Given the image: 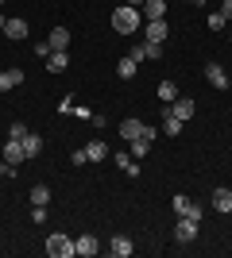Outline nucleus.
I'll return each instance as SVG.
<instances>
[{"instance_id": "f257e3e1", "label": "nucleus", "mask_w": 232, "mask_h": 258, "mask_svg": "<svg viewBox=\"0 0 232 258\" xmlns=\"http://www.w3.org/2000/svg\"><path fill=\"white\" fill-rule=\"evenodd\" d=\"M140 8H132V4H120V8L112 12V31L116 35H132V31H140Z\"/></svg>"}, {"instance_id": "f03ea898", "label": "nucleus", "mask_w": 232, "mask_h": 258, "mask_svg": "<svg viewBox=\"0 0 232 258\" xmlns=\"http://www.w3.org/2000/svg\"><path fill=\"white\" fill-rule=\"evenodd\" d=\"M47 254H51V258H74V254H77V247H74V239H70V235L55 231V235L47 239Z\"/></svg>"}, {"instance_id": "7ed1b4c3", "label": "nucleus", "mask_w": 232, "mask_h": 258, "mask_svg": "<svg viewBox=\"0 0 232 258\" xmlns=\"http://www.w3.org/2000/svg\"><path fill=\"white\" fill-rule=\"evenodd\" d=\"M170 208H174V216H190V220H201V205L194 201V197H182V193H174V201H170Z\"/></svg>"}, {"instance_id": "20e7f679", "label": "nucleus", "mask_w": 232, "mask_h": 258, "mask_svg": "<svg viewBox=\"0 0 232 258\" xmlns=\"http://www.w3.org/2000/svg\"><path fill=\"white\" fill-rule=\"evenodd\" d=\"M198 224H201V220L178 216V224H174V239H178V243H194V239H198Z\"/></svg>"}, {"instance_id": "39448f33", "label": "nucleus", "mask_w": 232, "mask_h": 258, "mask_svg": "<svg viewBox=\"0 0 232 258\" xmlns=\"http://www.w3.org/2000/svg\"><path fill=\"white\" fill-rule=\"evenodd\" d=\"M170 112H174V116L182 119V123H186V119L194 116V112H198V104H194L190 97H174V100H170Z\"/></svg>"}, {"instance_id": "423d86ee", "label": "nucleus", "mask_w": 232, "mask_h": 258, "mask_svg": "<svg viewBox=\"0 0 232 258\" xmlns=\"http://www.w3.org/2000/svg\"><path fill=\"white\" fill-rule=\"evenodd\" d=\"M166 35H170L166 20H147V43H166Z\"/></svg>"}, {"instance_id": "0eeeda50", "label": "nucleus", "mask_w": 232, "mask_h": 258, "mask_svg": "<svg viewBox=\"0 0 232 258\" xmlns=\"http://www.w3.org/2000/svg\"><path fill=\"white\" fill-rule=\"evenodd\" d=\"M81 151H85L89 162H105V158H109V143H105V139H93V143H85Z\"/></svg>"}, {"instance_id": "6e6552de", "label": "nucleus", "mask_w": 232, "mask_h": 258, "mask_svg": "<svg viewBox=\"0 0 232 258\" xmlns=\"http://www.w3.org/2000/svg\"><path fill=\"white\" fill-rule=\"evenodd\" d=\"M205 77H209V85H213V89H228V74H224V66L209 62V66H205Z\"/></svg>"}, {"instance_id": "1a4fd4ad", "label": "nucleus", "mask_w": 232, "mask_h": 258, "mask_svg": "<svg viewBox=\"0 0 232 258\" xmlns=\"http://www.w3.org/2000/svg\"><path fill=\"white\" fill-rule=\"evenodd\" d=\"M0 154H4V162H12V166H20V162L27 158V154H23V143H20V139H8Z\"/></svg>"}, {"instance_id": "9d476101", "label": "nucleus", "mask_w": 232, "mask_h": 258, "mask_svg": "<svg viewBox=\"0 0 232 258\" xmlns=\"http://www.w3.org/2000/svg\"><path fill=\"white\" fill-rule=\"evenodd\" d=\"M144 127H147L144 119L128 116V119H124V123H120V135H124V139H128V143H132V139H140V135H144Z\"/></svg>"}, {"instance_id": "9b49d317", "label": "nucleus", "mask_w": 232, "mask_h": 258, "mask_svg": "<svg viewBox=\"0 0 232 258\" xmlns=\"http://www.w3.org/2000/svg\"><path fill=\"white\" fill-rule=\"evenodd\" d=\"M23 154H27V158H39V154H43V135H35V131H27V135H23Z\"/></svg>"}, {"instance_id": "f8f14e48", "label": "nucleus", "mask_w": 232, "mask_h": 258, "mask_svg": "<svg viewBox=\"0 0 232 258\" xmlns=\"http://www.w3.org/2000/svg\"><path fill=\"white\" fill-rule=\"evenodd\" d=\"M20 85H23V70H0V93L20 89Z\"/></svg>"}, {"instance_id": "ddd939ff", "label": "nucleus", "mask_w": 232, "mask_h": 258, "mask_svg": "<svg viewBox=\"0 0 232 258\" xmlns=\"http://www.w3.org/2000/svg\"><path fill=\"white\" fill-rule=\"evenodd\" d=\"M135 70H140V58H132V54L116 62V77H120V81H132V77H135Z\"/></svg>"}, {"instance_id": "4468645a", "label": "nucleus", "mask_w": 232, "mask_h": 258, "mask_svg": "<svg viewBox=\"0 0 232 258\" xmlns=\"http://www.w3.org/2000/svg\"><path fill=\"white\" fill-rule=\"evenodd\" d=\"M74 247H77V254H81V258H93L101 250V243H97V235H81V239H74Z\"/></svg>"}, {"instance_id": "2eb2a0df", "label": "nucleus", "mask_w": 232, "mask_h": 258, "mask_svg": "<svg viewBox=\"0 0 232 258\" xmlns=\"http://www.w3.org/2000/svg\"><path fill=\"white\" fill-rule=\"evenodd\" d=\"M66 66H70V54L66 50H51V54H47V70H51V74H62Z\"/></svg>"}, {"instance_id": "dca6fc26", "label": "nucleus", "mask_w": 232, "mask_h": 258, "mask_svg": "<svg viewBox=\"0 0 232 258\" xmlns=\"http://www.w3.org/2000/svg\"><path fill=\"white\" fill-rule=\"evenodd\" d=\"M112 258H128V254H132V250H135V243H132V239H128V235H116V239H112Z\"/></svg>"}, {"instance_id": "f3484780", "label": "nucleus", "mask_w": 232, "mask_h": 258, "mask_svg": "<svg viewBox=\"0 0 232 258\" xmlns=\"http://www.w3.org/2000/svg\"><path fill=\"white\" fill-rule=\"evenodd\" d=\"M132 58H140V62H144V58H163V43H144V46H135L132 50Z\"/></svg>"}, {"instance_id": "a211bd4d", "label": "nucleus", "mask_w": 232, "mask_h": 258, "mask_svg": "<svg viewBox=\"0 0 232 258\" xmlns=\"http://www.w3.org/2000/svg\"><path fill=\"white\" fill-rule=\"evenodd\" d=\"M116 166H120L128 177H140V158H132V154H116Z\"/></svg>"}, {"instance_id": "6ab92c4d", "label": "nucleus", "mask_w": 232, "mask_h": 258, "mask_svg": "<svg viewBox=\"0 0 232 258\" xmlns=\"http://www.w3.org/2000/svg\"><path fill=\"white\" fill-rule=\"evenodd\" d=\"M4 35L20 43V39H27V23H23V20H8V23H4Z\"/></svg>"}, {"instance_id": "aec40b11", "label": "nucleus", "mask_w": 232, "mask_h": 258, "mask_svg": "<svg viewBox=\"0 0 232 258\" xmlns=\"http://www.w3.org/2000/svg\"><path fill=\"white\" fill-rule=\"evenodd\" d=\"M47 43H51V50H66V46H70V31H66V27H55Z\"/></svg>"}, {"instance_id": "412c9836", "label": "nucleus", "mask_w": 232, "mask_h": 258, "mask_svg": "<svg viewBox=\"0 0 232 258\" xmlns=\"http://www.w3.org/2000/svg\"><path fill=\"white\" fill-rule=\"evenodd\" d=\"M213 208L217 212H232V189H217L213 193Z\"/></svg>"}, {"instance_id": "4be33fe9", "label": "nucleus", "mask_w": 232, "mask_h": 258, "mask_svg": "<svg viewBox=\"0 0 232 258\" xmlns=\"http://www.w3.org/2000/svg\"><path fill=\"white\" fill-rule=\"evenodd\" d=\"M144 12H147V20H163L166 16V0H144Z\"/></svg>"}, {"instance_id": "5701e85b", "label": "nucleus", "mask_w": 232, "mask_h": 258, "mask_svg": "<svg viewBox=\"0 0 232 258\" xmlns=\"http://www.w3.org/2000/svg\"><path fill=\"white\" fill-rule=\"evenodd\" d=\"M163 131L170 135V139H178V131H182V119H178L174 112H166V116H163Z\"/></svg>"}, {"instance_id": "b1692460", "label": "nucleus", "mask_w": 232, "mask_h": 258, "mask_svg": "<svg viewBox=\"0 0 232 258\" xmlns=\"http://www.w3.org/2000/svg\"><path fill=\"white\" fill-rule=\"evenodd\" d=\"M174 97H178V85H174V81H159V100H163V104H170Z\"/></svg>"}, {"instance_id": "393cba45", "label": "nucleus", "mask_w": 232, "mask_h": 258, "mask_svg": "<svg viewBox=\"0 0 232 258\" xmlns=\"http://www.w3.org/2000/svg\"><path fill=\"white\" fill-rule=\"evenodd\" d=\"M147 151H151V139H147V135L132 139V158H147Z\"/></svg>"}, {"instance_id": "a878e982", "label": "nucleus", "mask_w": 232, "mask_h": 258, "mask_svg": "<svg viewBox=\"0 0 232 258\" xmlns=\"http://www.w3.org/2000/svg\"><path fill=\"white\" fill-rule=\"evenodd\" d=\"M31 205H51V189L47 185H35L31 189Z\"/></svg>"}, {"instance_id": "bb28decb", "label": "nucleus", "mask_w": 232, "mask_h": 258, "mask_svg": "<svg viewBox=\"0 0 232 258\" xmlns=\"http://www.w3.org/2000/svg\"><path fill=\"white\" fill-rule=\"evenodd\" d=\"M31 220H35V224H43V220H47V205H31Z\"/></svg>"}, {"instance_id": "cd10ccee", "label": "nucleus", "mask_w": 232, "mask_h": 258, "mask_svg": "<svg viewBox=\"0 0 232 258\" xmlns=\"http://www.w3.org/2000/svg\"><path fill=\"white\" fill-rule=\"evenodd\" d=\"M224 23H228V20H224V16H221V12H213V16H209V27H213V31H221V27H224Z\"/></svg>"}, {"instance_id": "c85d7f7f", "label": "nucleus", "mask_w": 232, "mask_h": 258, "mask_svg": "<svg viewBox=\"0 0 232 258\" xmlns=\"http://www.w3.org/2000/svg\"><path fill=\"white\" fill-rule=\"evenodd\" d=\"M23 135H27V127H23V123H12V127H8V139H23Z\"/></svg>"}, {"instance_id": "c756f323", "label": "nucleus", "mask_w": 232, "mask_h": 258, "mask_svg": "<svg viewBox=\"0 0 232 258\" xmlns=\"http://www.w3.org/2000/svg\"><path fill=\"white\" fill-rule=\"evenodd\" d=\"M12 173H16V166H12V162H4V158H0V177H12Z\"/></svg>"}, {"instance_id": "7c9ffc66", "label": "nucleus", "mask_w": 232, "mask_h": 258, "mask_svg": "<svg viewBox=\"0 0 232 258\" xmlns=\"http://www.w3.org/2000/svg\"><path fill=\"white\" fill-rule=\"evenodd\" d=\"M70 162H74V166H85L89 158H85V151H74V154H70Z\"/></svg>"}, {"instance_id": "2f4dec72", "label": "nucleus", "mask_w": 232, "mask_h": 258, "mask_svg": "<svg viewBox=\"0 0 232 258\" xmlns=\"http://www.w3.org/2000/svg\"><path fill=\"white\" fill-rule=\"evenodd\" d=\"M221 16H224V20H232V0H221Z\"/></svg>"}, {"instance_id": "473e14b6", "label": "nucleus", "mask_w": 232, "mask_h": 258, "mask_svg": "<svg viewBox=\"0 0 232 258\" xmlns=\"http://www.w3.org/2000/svg\"><path fill=\"white\" fill-rule=\"evenodd\" d=\"M4 23H8V16H4V12H0V31H4Z\"/></svg>"}, {"instance_id": "72a5a7b5", "label": "nucleus", "mask_w": 232, "mask_h": 258, "mask_svg": "<svg viewBox=\"0 0 232 258\" xmlns=\"http://www.w3.org/2000/svg\"><path fill=\"white\" fill-rule=\"evenodd\" d=\"M124 4H132V8H140V4H144V0H124Z\"/></svg>"}, {"instance_id": "f704fd0d", "label": "nucleus", "mask_w": 232, "mask_h": 258, "mask_svg": "<svg viewBox=\"0 0 232 258\" xmlns=\"http://www.w3.org/2000/svg\"><path fill=\"white\" fill-rule=\"evenodd\" d=\"M190 4H201V0H190Z\"/></svg>"}, {"instance_id": "c9c22d12", "label": "nucleus", "mask_w": 232, "mask_h": 258, "mask_svg": "<svg viewBox=\"0 0 232 258\" xmlns=\"http://www.w3.org/2000/svg\"><path fill=\"white\" fill-rule=\"evenodd\" d=\"M228 43H232V31H228Z\"/></svg>"}, {"instance_id": "e433bc0d", "label": "nucleus", "mask_w": 232, "mask_h": 258, "mask_svg": "<svg viewBox=\"0 0 232 258\" xmlns=\"http://www.w3.org/2000/svg\"><path fill=\"white\" fill-rule=\"evenodd\" d=\"M201 4H205V0H201Z\"/></svg>"}, {"instance_id": "4c0bfd02", "label": "nucleus", "mask_w": 232, "mask_h": 258, "mask_svg": "<svg viewBox=\"0 0 232 258\" xmlns=\"http://www.w3.org/2000/svg\"><path fill=\"white\" fill-rule=\"evenodd\" d=\"M0 4H4V0H0Z\"/></svg>"}]
</instances>
